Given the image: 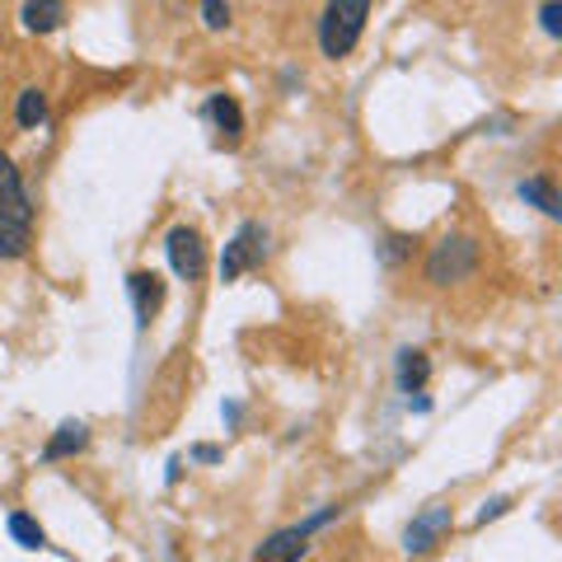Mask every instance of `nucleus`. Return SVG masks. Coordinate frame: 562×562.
I'll list each match as a JSON object with an SVG mask.
<instances>
[{
	"mask_svg": "<svg viewBox=\"0 0 562 562\" xmlns=\"http://www.w3.org/2000/svg\"><path fill=\"white\" fill-rule=\"evenodd\" d=\"M33 244V198L20 169L0 150V258H24Z\"/></svg>",
	"mask_w": 562,
	"mask_h": 562,
	"instance_id": "f257e3e1",
	"label": "nucleus"
},
{
	"mask_svg": "<svg viewBox=\"0 0 562 562\" xmlns=\"http://www.w3.org/2000/svg\"><path fill=\"white\" fill-rule=\"evenodd\" d=\"M366 20H371V0H328L319 20V52L328 61H342L361 43Z\"/></svg>",
	"mask_w": 562,
	"mask_h": 562,
	"instance_id": "f03ea898",
	"label": "nucleus"
},
{
	"mask_svg": "<svg viewBox=\"0 0 562 562\" xmlns=\"http://www.w3.org/2000/svg\"><path fill=\"white\" fill-rule=\"evenodd\" d=\"M483 262V244L473 235H441L427 254V281L431 286H454V281H469Z\"/></svg>",
	"mask_w": 562,
	"mask_h": 562,
	"instance_id": "7ed1b4c3",
	"label": "nucleus"
},
{
	"mask_svg": "<svg viewBox=\"0 0 562 562\" xmlns=\"http://www.w3.org/2000/svg\"><path fill=\"white\" fill-rule=\"evenodd\" d=\"M268 225L262 221H244L235 239L225 244V254H221V281H239L244 272H254L262 268V258H268Z\"/></svg>",
	"mask_w": 562,
	"mask_h": 562,
	"instance_id": "20e7f679",
	"label": "nucleus"
},
{
	"mask_svg": "<svg viewBox=\"0 0 562 562\" xmlns=\"http://www.w3.org/2000/svg\"><path fill=\"white\" fill-rule=\"evenodd\" d=\"M333 516H338V506H328V512H319V516L305 520V525H295V530L272 535L268 543H258L254 562H301V558H305V549H310V535L319 530V525H328Z\"/></svg>",
	"mask_w": 562,
	"mask_h": 562,
	"instance_id": "39448f33",
	"label": "nucleus"
},
{
	"mask_svg": "<svg viewBox=\"0 0 562 562\" xmlns=\"http://www.w3.org/2000/svg\"><path fill=\"white\" fill-rule=\"evenodd\" d=\"M450 525H454L450 506H441V502L427 506V512H422V516L408 525V530H403V553H408V558H427L436 543L450 535Z\"/></svg>",
	"mask_w": 562,
	"mask_h": 562,
	"instance_id": "423d86ee",
	"label": "nucleus"
},
{
	"mask_svg": "<svg viewBox=\"0 0 562 562\" xmlns=\"http://www.w3.org/2000/svg\"><path fill=\"white\" fill-rule=\"evenodd\" d=\"M165 254H169V268L183 281H198L206 272V244L192 225H173V231L165 235Z\"/></svg>",
	"mask_w": 562,
	"mask_h": 562,
	"instance_id": "0eeeda50",
	"label": "nucleus"
},
{
	"mask_svg": "<svg viewBox=\"0 0 562 562\" xmlns=\"http://www.w3.org/2000/svg\"><path fill=\"white\" fill-rule=\"evenodd\" d=\"M127 291H132V305H136V324L146 328L155 314L165 310V277L150 272V268H140V272L127 277Z\"/></svg>",
	"mask_w": 562,
	"mask_h": 562,
	"instance_id": "6e6552de",
	"label": "nucleus"
},
{
	"mask_svg": "<svg viewBox=\"0 0 562 562\" xmlns=\"http://www.w3.org/2000/svg\"><path fill=\"white\" fill-rule=\"evenodd\" d=\"M20 24H24V33H33V38H47V33H57L66 24V5L61 0H24Z\"/></svg>",
	"mask_w": 562,
	"mask_h": 562,
	"instance_id": "1a4fd4ad",
	"label": "nucleus"
},
{
	"mask_svg": "<svg viewBox=\"0 0 562 562\" xmlns=\"http://www.w3.org/2000/svg\"><path fill=\"white\" fill-rule=\"evenodd\" d=\"M394 375H398V390L403 394H422L427 390V375H431V361H427V351H417V347H403L398 357H394Z\"/></svg>",
	"mask_w": 562,
	"mask_h": 562,
	"instance_id": "9d476101",
	"label": "nucleus"
},
{
	"mask_svg": "<svg viewBox=\"0 0 562 562\" xmlns=\"http://www.w3.org/2000/svg\"><path fill=\"white\" fill-rule=\"evenodd\" d=\"M206 117L216 122V132L225 140H239L244 136V109L235 103V94H211L206 99Z\"/></svg>",
	"mask_w": 562,
	"mask_h": 562,
	"instance_id": "9b49d317",
	"label": "nucleus"
},
{
	"mask_svg": "<svg viewBox=\"0 0 562 562\" xmlns=\"http://www.w3.org/2000/svg\"><path fill=\"white\" fill-rule=\"evenodd\" d=\"M85 446H90V427L85 422H66V427H57V436L43 446V460H70V454H80Z\"/></svg>",
	"mask_w": 562,
	"mask_h": 562,
	"instance_id": "f8f14e48",
	"label": "nucleus"
},
{
	"mask_svg": "<svg viewBox=\"0 0 562 562\" xmlns=\"http://www.w3.org/2000/svg\"><path fill=\"white\" fill-rule=\"evenodd\" d=\"M520 202H530V206H539L543 211V216H562V198H558V188H553V179H549V173H535V179H525L520 188Z\"/></svg>",
	"mask_w": 562,
	"mask_h": 562,
	"instance_id": "ddd939ff",
	"label": "nucleus"
},
{
	"mask_svg": "<svg viewBox=\"0 0 562 562\" xmlns=\"http://www.w3.org/2000/svg\"><path fill=\"white\" fill-rule=\"evenodd\" d=\"M14 122H20L24 132H38L43 122H47V94L38 90V85L20 90V99H14Z\"/></svg>",
	"mask_w": 562,
	"mask_h": 562,
	"instance_id": "4468645a",
	"label": "nucleus"
},
{
	"mask_svg": "<svg viewBox=\"0 0 562 562\" xmlns=\"http://www.w3.org/2000/svg\"><path fill=\"white\" fill-rule=\"evenodd\" d=\"M10 539L20 543V549H47V535H43V525L24 516V512H14L10 516Z\"/></svg>",
	"mask_w": 562,
	"mask_h": 562,
	"instance_id": "2eb2a0df",
	"label": "nucleus"
},
{
	"mask_svg": "<svg viewBox=\"0 0 562 562\" xmlns=\"http://www.w3.org/2000/svg\"><path fill=\"white\" fill-rule=\"evenodd\" d=\"M202 24H206L211 33L231 29V5H225V0H202Z\"/></svg>",
	"mask_w": 562,
	"mask_h": 562,
	"instance_id": "dca6fc26",
	"label": "nucleus"
},
{
	"mask_svg": "<svg viewBox=\"0 0 562 562\" xmlns=\"http://www.w3.org/2000/svg\"><path fill=\"white\" fill-rule=\"evenodd\" d=\"M539 29L549 33V38H562V0H543L539 5Z\"/></svg>",
	"mask_w": 562,
	"mask_h": 562,
	"instance_id": "f3484780",
	"label": "nucleus"
},
{
	"mask_svg": "<svg viewBox=\"0 0 562 562\" xmlns=\"http://www.w3.org/2000/svg\"><path fill=\"white\" fill-rule=\"evenodd\" d=\"M413 244H417V239H408V235H390V239L380 244V258H384V262H403V258L413 254Z\"/></svg>",
	"mask_w": 562,
	"mask_h": 562,
	"instance_id": "a211bd4d",
	"label": "nucleus"
},
{
	"mask_svg": "<svg viewBox=\"0 0 562 562\" xmlns=\"http://www.w3.org/2000/svg\"><path fill=\"white\" fill-rule=\"evenodd\" d=\"M506 512H512V497H492V502L483 506V512H479V520H473V525H487V520H497V516H506Z\"/></svg>",
	"mask_w": 562,
	"mask_h": 562,
	"instance_id": "6ab92c4d",
	"label": "nucleus"
},
{
	"mask_svg": "<svg viewBox=\"0 0 562 562\" xmlns=\"http://www.w3.org/2000/svg\"><path fill=\"white\" fill-rule=\"evenodd\" d=\"M408 408H413V413H431V398H427V394H413Z\"/></svg>",
	"mask_w": 562,
	"mask_h": 562,
	"instance_id": "aec40b11",
	"label": "nucleus"
},
{
	"mask_svg": "<svg viewBox=\"0 0 562 562\" xmlns=\"http://www.w3.org/2000/svg\"><path fill=\"white\" fill-rule=\"evenodd\" d=\"M198 460H202V464H216V460H221V450H211V446H202V450H198Z\"/></svg>",
	"mask_w": 562,
	"mask_h": 562,
	"instance_id": "412c9836",
	"label": "nucleus"
}]
</instances>
